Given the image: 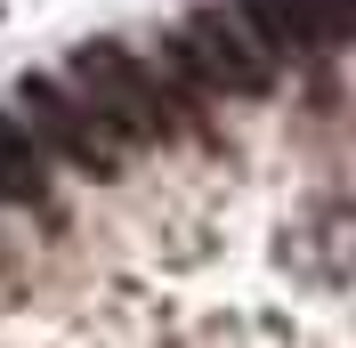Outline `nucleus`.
Returning a JSON list of instances; mask_svg holds the SVG:
<instances>
[{"label":"nucleus","mask_w":356,"mask_h":348,"mask_svg":"<svg viewBox=\"0 0 356 348\" xmlns=\"http://www.w3.org/2000/svg\"><path fill=\"white\" fill-rule=\"evenodd\" d=\"M65 89L89 113H106L130 146L138 138H146V146H186V138H202V113H186L170 89L146 73V57H130L122 41H81L65 57Z\"/></svg>","instance_id":"nucleus-1"},{"label":"nucleus","mask_w":356,"mask_h":348,"mask_svg":"<svg viewBox=\"0 0 356 348\" xmlns=\"http://www.w3.org/2000/svg\"><path fill=\"white\" fill-rule=\"evenodd\" d=\"M162 49L178 57V89H186L195 106L202 97H267V89H275V57H259V41H251L227 8L186 17V33H170Z\"/></svg>","instance_id":"nucleus-2"},{"label":"nucleus","mask_w":356,"mask_h":348,"mask_svg":"<svg viewBox=\"0 0 356 348\" xmlns=\"http://www.w3.org/2000/svg\"><path fill=\"white\" fill-rule=\"evenodd\" d=\"M17 97H24L17 122L33 130V146H49L57 162H73L81 178H122V162H130V138L113 130L106 113H89L81 97L57 81V73H24Z\"/></svg>","instance_id":"nucleus-3"},{"label":"nucleus","mask_w":356,"mask_h":348,"mask_svg":"<svg viewBox=\"0 0 356 348\" xmlns=\"http://www.w3.org/2000/svg\"><path fill=\"white\" fill-rule=\"evenodd\" d=\"M235 24L259 41V57H308V49H340V41H348L316 0H243Z\"/></svg>","instance_id":"nucleus-4"},{"label":"nucleus","mask_w":356,"mask_h":348,"mask_svg":"<svg viewBox=\"0 0 356 348\" xmlns=\"http://www.w3.org/2000/svg\"><path fill=\"white\" fill-rule=\"evenodd\" d=\"M0 203H17V211H49V162L33 146L17 113H0Z\"/></svg>","instance_id":"nucleus-5"}]
</instances>
